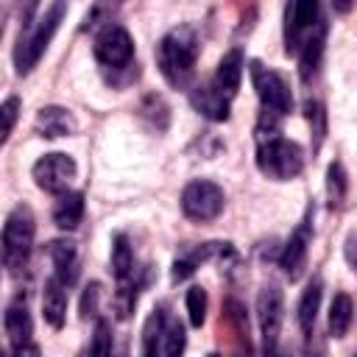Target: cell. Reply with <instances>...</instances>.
<instances>
[{"label":"cell","mask_w":357,"mask_h":357,"mask_svg":"<svg viewBox=\"0 0 357 357\" xmlns=\"http://www.w3.org/2000/svg\"><path fill=\"white\" fill-rule=\"evenodd\" d=\"M248 73H251V84H254V89H257V98H259L262 109L279 112V114L284 117V114L293 109V95H290L287 81H284L276 70L265 67L262 61H251Z\"/></svg>","instance_id":"7"},{"label":"cell","mask_w":357,"mask_h":357,"mask_svg":"<svg viewBox=\"0 0 357 357\" xmlns=\"http://www.w3.org/2000/svg\"><path fill=\"white\" fill-rule=\"evenodd\" d=\"M240 78H243V53H240V47H231L215 70V84H218V89H223L231 98L240 89Z\"/></svg>","instance_id":"21"},{"label":"cell","mask_w":357,"mask_h":357,"mask_svg":"<svg viewBox=\"0 0 357 357\" xmlns=\"http://www.w3.org/2000/svg\"><path fill=\"white\" fill-rule=\"evenodd\" d=\"M324 42H326V25L321 22V25L304 39V45H301V50H298V75H301V81H310V78L318 73L321 56H324Z\"/></svg>","instance_id":"17"},{"label":"cell","mask_w":357,"mask_h":357,"mask_svg":"<svg viewBox=\"0 0 357 357\" xmlns=\"http://www.w3.org/2000/svg\"><path fill=\"white\" fill-rule=\"evenodd\" d=\"M64 14H67V0H53V6L45 11V17H39L31 31L20 33L17 47H14V64H17L20 75H25L36 67V61L42 59V53L47 50L50 39H53V33L59 31Z\"/></svg>","instance_id":"2"},{"label":"cell","mask_w":357,"mask_h":357,"mask_svg":"<svg viewBox=\"0 0 357 357\" xmlns=\"http://www.w3.org/2000/svg\"><path fill=\"white\" fill-rule=\"evenodd\" d=\"M139 112H142V117H148V120L153 123L156 131H165V128H167L170 114H167V106H165V100H162L159 95H148V98L142 100Z\"/></svg>","instance_id":"29"},{"label":"cell","mask_w":357,"mask_h":357,"mask_svg":"<svg viewBox=\"0 0 357 357\" xmlns=\"http://www.w3.org/2000/svg\"><path fill=\"white\" fill-rule=\"evenodd\" d=\"M184 343H187V335H184V324L173 315L165 318V329H162V354H181L184 351Z\"/></svg>","instance_id":"27"},{"label":"cell","mask_w":357,"mask_h":357,"mask_svg":"<svg viewBox=\"0 0 357 357\" xmlns=\"http://www.w3.org/2000/svg\"><path fill=\"white\" fill-rule=\"evenodd\" d=\"M33 128H36L39 137L56 139V137H70V134H75L78 123H75L73 112L64 109V106H42V109L36 112Z\"/></svg>","instance_id":"15"},{"label":"cell","mask_w":357,"mask_h":357,"mask_svg":"<svg viewBox=\"0 0 357 357\" xmlns=\"http://www.w3.org/2000/svg\"><path fill=\"white\" fill-rule=\"evenodd\" d=\"M310 240H312V206L304 212V218L298 220V226L293 229L290 240L282 245V254H279V265H282V271L290 282L301 279V273H304Z\"/></svg>","instance_id":"10"},{"label":"cell","mask_w":357,"mask_h":357,"mask_svg":"<svg viewBox=\"0 0 357 357\" xmlns=\"http://www.w3.org/2000/svg\"><path fill=\"white\" fill-rule=\"evenodd\" d=\"M84 218V195L81 192H61L59 201L53 204V223L61 231H73Z\"/></svg>","instance_id":"19"},{"label":"cell","mask_w":357,"mask_h":357,"mask_svg":"<svg viewBox=\"0 0 357 357\" xmlns=\"http://www.w3.org/2000/svg\"><path fill=\"white\" fill-rule=\"evenodd\" d=\"M33 234H36L33 212L25 204L14 206L3 223V262H6L8 273L17 276L25 268L31 248H33Z\"/></svg>","instance_id":"3"},{"label":"cell","mask_w":357,"mask_h":357,"mask_svg":"<svg viewBox=\"0 0 357 357\" xmlns=\"http://www.w3.org/2000/svg\"><path fill=\"white\" fill-rule=\"evenodd\" d=\"M98 301H100V284L89 282L84 296H81V315L84 318H98Z\"/></svg>","instance_id":"34"},{"label":"cell","mask_w":357,"mask_h":357,"mask_svg":"<svg viewBox=\"0 0 357 357\" xmlns=\"http://www.w3.org/2000/svg\"><path fill=\"white\" fill-rule=\"evenodd\" d=\"M307 120H310V137H312V153L321 151L326 139V109L318 100H307Z\"/></svg>","instance_id":"28"},{"label":"cell","mask_w":357,"mask_h":357,"mask_svg":"<svg viewBox=\"0 0 357 357\" xmlns=\"http://www.w3.org/2000/svg\"><path fill=\"white\" fill-rule=\"evenodd\" d=\"M351 3H354V0H332V6H335L337 14H346V11L351 8Z\"/></svg>","instance_id":"36"},{"label":"cell","mask_w":357,"mask_h":357,"mask_svg":"<svg viewBox=\"0 0 357 357\" xmlns=\"http://www.w3.org/2000/svg\"><path fill=\"white\" fill-rule=\"evenodd\" d=\"M165 318H167L165 307H156V310L148 315V321H145V326H142V354H159V351H162Z\"/></svg>","instance_id":"25"},{"label":"cell","mask_w":357,"mask_h":357,"mask_svg":"<svg viewBox=\"0 0 357 357\" xmlns=\"http://www.w3.org/2000/svg\"><path fill=\"white\" fill-rule=\"evenodd\" d=\"M226 318L231 321L234 332H237L240 337L248 340V318H245V307H243L237 298H229V301H226Z\"/></svg>","instance_id":"32"},{"label":"cell","mask_w":357,"mask_h":357,"mask_svg":"<svg viewBox=\"0 0 357 357\" xmlns=\"http://www.w3.org/2000/svg\"><path fill=\"white\" fill-rule=\"evenodd\" d=\"M257 167L273 181H290L304 170V151L298 142L284 137H271L257 142Z\"/></svg>","instance_id":"4"},{"label":"cell","mask_w":357,"mask_h":357,"mask_svg":"<svg viewBox=\"0 0 357 357\" xmlns=\"http://www.w3.org/2000/svg\"><path fill=\"white\" fill-rule=\"evenodd\" d=\"M112 273H114L117 282L131 279L137 273V268H134V248H131L126 234H114V240H112Z\"/></svg>","instance_id":"22"},{"label":"cell","mask_w":357,"mask_h":357,"mask_svg":"<svg viewBox=\"0 0 357 357\" xmlns=\"http://www.w3.org/2000/svg\"><path fill=\"white\" fill-rule=\"evenodd\" d=\"M47 254L53 259V273L64 284H73L75 276H78V254H75V245L67 243V240H53V243H47Z\"/></svg>","instance_id":"18"},{"label":"cell","mask_w":357,"mask_h":357,"mask_svg":"<svg viewBox=\"0 0 357 357\" xmlns=\"http://www.w3.org/2000/svg\"><path fill=\"white\" fill-rule=\"evenodd\" d=\"M343 254H346V262L357 271V234L351 231L349 237H346V245H343Z\"/></svg>","instance_id":"35"},{"label":"cell","mask_w":357,"mask_h":357,"mask_svg":"<svg viewBox=\"0 0 357 357\" xmlns=\"http://www.w3.org/2000/svg\"><path fill=\"white\" fill-rule=\"evenodd\" d=\"M190 103L206 120H215V123L229 120V95L223 89H218L215 81L212 84H195L190 89Z\"/></svg>","instance_id":"14"},{"label":"cell","mask_w":357,"mask_h":357,"mask_svg":"<svg viewBox=\"0 0 357 357\" xmlns=\"http://www.w3.org/2000/svg\"><path fill=\"white\" fill-rule=\"evenodd\" d=\"M92 354H109L112 351V326L106 318H95V335L89 343Z\"/></svg>","instance_id":"31"},{"label":"cell","mask_w":357,"mask_h":357,"mask_svg":"<svg viewBox=\"0 0 357 357\" xmlns=\"http://www.w3.org/2000/svg\"><path fill=\"white\" fill-rule=\"evenodd\" d=\"M346 190H349L346 170H343L340 162H332V165L326 167V201H329V209H340V206H343Z\"/></svg>","instance_id":"26"},{"label":"cell","mask_w":357,"mask_h":357,"mask_svg":"<svg viewBox=\"0 0 357 357\" xmlns=\"http://www.w3.org/2000/svg\"><path fill=\"white\" fill-rule=\"evenodd\" d=\"M3 329H6V337H8L14 354H39V346L31 343L33 321H31V312L25 304H8L6 307Z\"/></svg>","instance_id":"12"},{"label":"cell","mask_w":357,"mask_h":357,"mask_svg":"<svg viewBox=\"0 0 357 357\" xmlns=\"http://www.w3.org/2000/svg\"><path fill=\"white\" fill-rule=\"evenodd\" d=\"M226 195L215 181L195 178L181 190V212L195 223H209L223 212Z\"/></svg>","instance_id":"6"},{"label":"cell","mask_w":357,"mask_h":357,"mask_svg":"<svg viewBox=\"0 0 357 357\" xmlns=\"http://www.w3.org/2000/svg\"><path fill=\"white\" fill-rule=\"evenodd\" d=\"M64 290H67V284L56 273L45 282V290H42V315L53 329H61L64 318H67V293Z\"/></svg>","instance_id":"16"},{"label":"cell","mask_w":357,"mask_h":357,"mask_svg":"<svg viewBox=\"0 0 357 357\" xmlns=\"http://www.w3.org/2000/svg\"><path fill=\"white\" fill-rule=\"evenodd\" d=\"M321 296H324V282H321V276H315L307 284V290L301 293V301H298V326H301L304 337H312L315 318H318V310H321Z\"/></svg>","instance_id":"20"},{"label":"cell","mask_w":357,"mask_h":357,"mask_svg":"<svg viewBox=\"0 0 357 357\" xmlns=\"http://www.w3.org/2000/svg\"><path fill=\"white\" fill-rule=\"evenodd\" d=\"M321 25V0H290L284 8V50H301L304 39Z\"/></svg>","instance_id":"8"},{"label":"cell","mask_w":357,"mask_h":357,"mask_svg":"<svg viewBox=\"0 0 357 357\" xmlns=\"http://www.w3.org/2000/svg\"><path fill=\"white\" fill-rule=\"evenodd\" d=\"M351 318H354V304L346 293H337L329 304V335L332 337H343L351 326Z\"/></svg>","instance_id":"24"},{"label":"cell","mask_w":357,"mask_h":357,"mask_svg":"<svg viewBox=\"0 0 357 357\" xmlns=\"http://www.w3.org/2000/svg\"><path fill=\"white\" fill-rule=\"evenodd\" d=\"M31 176H33L39 190H45L50 195H61V192H67L70 181L75 178V162H73V156L59 153V151L56 153H45V156H39L33 162Z\"/></svg>","instance_id":"9"},{"label":"cell","mask_w":357,"mask_h":357,"mask_svg":"<svg viewBox=\"0 0 357 357\" xmlns=\"http://www.w3.org/2000/svg\"><path fill=\"white\" fill-rule=\"evenodd\" d=\"M17 112H20V98H17V95L6 98V100H3V106H0V117H3V142H6V139L11 137V131H14Z\"/></svg>","instance_id":"33"},{"label":"cell","mask_w":357,"mask_h":357,"mask_svg":"<svg viewBox=\"0 0 357 357\" xmlns=\"http://www.w3.org/2000/svg\"><path fill=\"white\" fill-rule=\"evenodd\" d=\"M98 64L103 70L112 73H123L134 64V39L123 25H106L100 28V33L95 36V47H92Z\"/></svg>","instance_id":"5"},{"label":"cell","mask_w":357,"mask_h":357,"mask_svg":"<svg viewBox=\"0 0 357 357\" xmlns=\"http://www.w3.org/2000/svg\"><path fill=\"white\" fill-rule=\"evenodd\" d=\"M215 257H234V248L231 243H201V245H184L173 262V282H184L187 276L195 273V268L206 259H215Z\"/></svg>","instance_id":"13"},{"label":"cell","mask_w":357,"mask_h":357,"mask_svg":"<svg viewBox=\"0 0 357 357\" xmlns=\"http://www.w3.org/2000/svg\"><path fill=\"white\" fill-rule=\"evenodd\" d=\"M184 301H187V315H190V324L198 329V326L206 321V290H204V287H190Z\"/></svg>","instance_id":"30"},{"label":"cell","mask_w":357,"mask_h":357,"mask_svg":"<svg viewBox=\"0 0 357 357\" xmlns=\"http://www.w3.org/2000/svg\"><path fill=\"white\" fill-rule=\"evenodd\" d=\"M123 6H126V0H95L92 8L84 14L81 31H95V28L114 25V17H117V11H120Z\"/></svg>","instance_id":"23"},{"label":"cell","mask_w":357,"mask_h":357,"mask_svg":"<svg viewBox=\"0 0 357 357\" xmlns=\"http://www.w3.org/2000/svg\"><path fill=\"white\" fill-rule=\"evenodd\" d=\"M195 61H198V36L192 28L181 25L167 31L159 45H156V64L165 75V81L176 89L190 86L195 75Z\"/></svg>","instance_id":"1"},{"label":"cell","mask_w":357,"mask_h":357,"mask_svg":"<svg viewBox=\"0 0 357 357\" xmlns=\"http://www.w3.org/2000/svg\"><path fill=\"white\" fill-rule=\"evenodd\" d=\"M257 318H259V332H262V346L268 351L276 349L279 332H282V318H284V301L282 290L276 284H265L257 296Z\"/></svg>","instance_id":"11"}]
</instances>
